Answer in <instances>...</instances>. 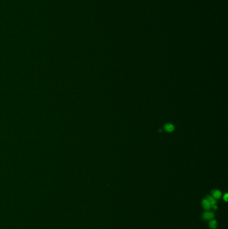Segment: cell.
<instances>
[{"label":"cell","instance_id":"obj_5","mask_svg":"<svg viewBox=\"0 0 228 229\" xmlns=\"http://www.w3.org/2000/svg\"><path fill=\"white\" fill-rule=\"evenodd\" d=\"M165 130L167 131H172L174 129V127H173V125H172L171 124H167V125H165Z\"/></svg>","mask_w":228,"mask_h":229},{"label":"cell","instance_id":"obj_4","mask_svg":"<svg viewBox=\"0 0 228 229\" xmlns=\"http://www.w3.org/2000/svg\"><path fill=\"white\" fill-rule=\"evenodd\" d=\"M207 200H208V201L209 202V203H210L211 206H213V205H215V203H216V201H215V198L213 197L209 196V197L207 198Z\"/></svg>","mask_w":228,"mask_h":229},{"label":"cell","instance_id":"obj_1","mask_svg":"<svg viewBox=\"0 0 228 229\" xmlns=\"http://www.w3.org/2000/svg\"><path fill=\"white\" fill-rule=\"evenodd\" d=\"M202 205H203V208H204L205 210H209V209L211 207V204H210V203H209V202L208 201L207 198L204 199V200H203Z\"/></svg>","mask_w":228,"mask_h":229},{"label":"cell","instance_id":"obj_3","mask_svg":"<svg viewBox=\"0 0 228 229\" xmlns=\"http://www.w3.org/2000/svg\"><path fill=\"white\" fill-rule=\"evenodd\" d=\"M213 196H214V198H219L221 197V194L219 190H215L213 192Z\"/></svg>","mask_w":228,"mask_h":229},{"label":"cell","instance_id":"obj_7","mask_svg":"<svg viewBox=\"0 0 228 229\" xmlns=\"http://www.w3.org/2000/svg\"><path fill=\"white\" fill-rule=\"evenodd\" d=\"M223 199H224V200H225V202H226V201H228V194H225L224 197H223Z\"/></svg>","mask_w":228,"mask_h":229},{"label":"cell","instance_id":"obj_6","mask_svg":"<svg viewBox=\"0 0 228 229\" xmlns=\"http://www.w3.org/2000/svg\"><path fill=\"white\" fill-rule=\"evenodd\" d=\"M209 226L212 229H215L217 227V222L215 221H212L209 223Z\"/></svg>","mask_w":228,"mask_h":229},{"label":"cell","instance_id":"obj_2","mask_svg":"<svg viewBox=\"0 0 228 229\" xmlns=\"http://www.w3.org/2000/svg\"><path fill=\"white\" fill-rule=\"evenodd\" d=\"M214 216V213L212 212H205V214L203 216V218L205 219V220H209V219H211Z\"/></svg>","mask_w":228,"mask_h":229}]
</instances>
